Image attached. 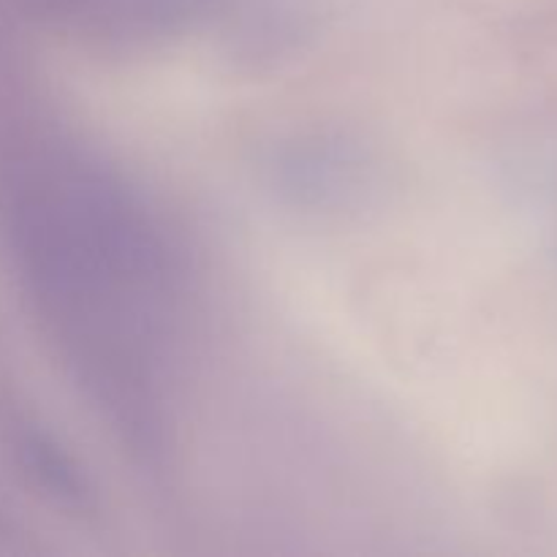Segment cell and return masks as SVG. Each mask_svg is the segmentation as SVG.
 <instances>
[]
</instances>
